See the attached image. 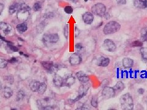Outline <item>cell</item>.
<instances>
[{
	"instance_id": "1",
	"label": "cell",
	"mask_w": 147,
	"mask_h": 110,
	"mask_svg": "<svg viewBox=\"0 0 147 110\" xmlns=\"http://www.w3.org/2000/svg\"><path fill=\"white\" fill-rule=\"evenodd\" d=\"M30 7L27 4H20L19 9L17 12V17L20 21L27 20L30 15Z\"/></svg>"
},
{
	"instance_id": "2",
	"label": "cell",
	"mask_w": 147,
	"mask_h": 110,
	"mask_svg": "<svg viewBox=\"0 0 147 110\" xmlns=\"http://www.w3.org/2000/svg\"><path fill=\"white\" fill-rule=\"evenodd\" d=\"M122 108L124 110H131L134 108L133 99L129 94L123 95L120 99Z\"/></svg>"
},
{
	"instance_id": "3",
	"label": "cell",
	"mask_w": 147,
	"mask_h": 110,
	"mask_svg": "<svg viewBox=\"0 0 147 110\" xmlns=\"http://www.w3.org/2000/svg\"><path fill=\"white\" fill-rule=\"evenodd\" d=\"M121 28V25L118 22L111 21L107 23L103 29V32L105 34H111L118 32Z\"/></svg>"
},
{
	"instance_id": "4",
	"label": "cell",
	"mask_w": 147,
	"mask_h": 110,
	"mask_svg": "<svg viewBox=\"0 0 147 110\" xmlns=\"http://www.w3.org/2000/svg\"><path fill=\"white\" fill-rule=\"evenodd\" d=\"M59 40V36L58 34H45L42 37V41L44 45L49 46L57 43Z\"/></svg>"
},
{
	"instance_id": "5",
	"label": "cell",
	"mask_w": 147,
	"mask_h": 110,
	"mask_svg": "<svg viewBox=\"0 0 147 110\" xmlns=\"http://www.w3.org/2000/svg\"><path fill=\"white\" fill-rule=\"evenodd\" d=\"M92 11L93 14L98 16L102 17L106 14V7L104 4H103L102 3H97L92 6Z\"/></svg>"
},
{
	"instance_id": "6",
	"label": "cell",
	"mask_w": 147,
	"mask_h": 110,
	"mask_svg": "<svg viewBox=\"0 0 147 110\" xmlns=\"http://www.w3.org/2000/svg\"><path fill=\"white\" fill-rule=\"evenodd\" d=\"M41 65L50 73H56L59 69L58 65L54 64L53 62L50 61H43L41 63Z\"/></svg>"
},
{
	"instance_id": "7",
	"label": "cell",
	"mask_w": 147,
	"mask_h": 110,
	"mask_svg": "<svg viewBox=\"0 0 147 110\" xmlns=\"http://www.w3.org/2000/svg\"><path fill=\"white\" fill-rule=\"evenodd\" d=\"M115 94V91L114 87L106 86L102 91V95L104 99H109L114 97Z\"/></svg>"
},
{
	"instance_id": "8",
	"label": "cell",
	"mask_w": 147,
	"mask_h": 110,
	"mask_svg": "<svg viewBox=\"0 0 147 110\" xmlns=\"http://www.w3.org/2000/svg\"><path fill=\"white\" fill-rule=\"evenodd\" d=\"M90 87V84L88 82L86 83H83L79 89V95H78V97H79L80 99H82V97H84V96H85L87 94L88 91L89 90Z\"/></svg>"
},
{
	"instance_id": "9",
	"label": "cell",
	"mask_w": 147,
	"mask_h": 110,
	"mask_svg": "<svg viewBox=\"0 0 147 110\" xmlns=\"http://www.w3.org/2000/svg\"><path fill=\"white\" fill-rule=\"evenodd\" d=\"M103 47L104 49L108 51L113 52L116 50V45L115 43L110 39H106L104 42Z\"/></svg>"
},
{
	"instance_id": "10",
	"label": "cell",
	"mask_w": 147,
	"mask_h": 110,
	"mask_svg": "<svg viewBox=\"0 0 147 110\" xmlns=\"http://www.w3.org/2000/svg\"><path fill=\"white\" fill-rule=\"evenodd\" d=\"M0 30H2L5 35H11L13 32L12 26L5 22H0Z\"/></svg>"
},
{
	"instance_id": "11",
	"label": "cell",
	"mask_w": 147,
	"mask_h": 110,
	"mask_svg": "<svg viewBox=\"0 0 147 110\" xmlns=\"http://www.w3.org/2000/svg\"><path fill=\"white\" fill-rule=\"evenodd\" d=\"M82 62V58L79 53L72 54L69 58V63L72 65H79Z\"/></svg>"
},
{
	"instance_id": "12",
	"label": "cell",
	"mask_w": 147,
	"mask_h": 110,
	"mask_svg": "<svg viewBox=\"0 0 147 110\" xmlns=\"http://www.w3.org/2000/svg\"><path fill=\"white\" fill-rule=\"evenodd\" d=\"M1 95L5 99H9L13 95V91L11 88L8 86H4L1 89Z\"/></svg>"
},
{
	"instance_id": "13",
	"label": "cell",
	"mask_w": 147,
	"mask_h": 110,
	"mask_svg": "<svg viewBox=\"0 0 147 110\" xmlns=\"http://www.w3.org/2000/svg\"><path fill=\"white\" fill-rule=\"evenodd\" d=\"M76 82V78L71 75H68L65 78H64L63 80V86H66V87H71Z\"/></svg>"
},
{
	"instance_id": "14",
	"label": "cell",
	"mask_w": 147,
	"mask_h": 110,
	"mask_svg": "<svg viewBox=\"0 0 147 110\" xmlns=\"http://www.w3.org/2000/svg\"><path fill=\"white\" fill-rule=\"evenodd\" d=\"M82 19H83L85 23L87 25H91L94 20V17L93 14H92L91 12H86L83 15V16H82Z\"/></svg>"
},
{
	"instance_id": "15",
	"label": "cell",
	"mask_w": 147,
	"mask_h": 110,
	"mask_svg": "<svg viewBox=\"0 0 147 110\" xmlns=\"http://www.w3.org/2000/svg\"><path fill=\"white\" fill-rule=\"evenodd\" d=\"M63 80L64 78H63L61 76L58 74H55L53 78V83L55 86L59 87L63 86Z\"/></svg>"
},
{
	"instance_id": "16",
	"label": "cell",
	"mask_w": 147,
	"mask_h": 110,
	"mask_svg": "<svg viewBox=\"0 0 147 110\" xmlns=\"http://www.w3.org/2000/svg\"><path fill=\"white\" fill-rule=\"evenodd\" d=\"M76 77L78 78V80L82 83L88 82L90 80L89 77L86 75L84 72H82V71L78 72L76 73Z\"/></svg>"
},
{
	"instance_id": "17",
	"label": "cell",
	"mask_w": 147,
	"mask_h": 110,
	"mask_svg": "<svg viewBox=\"0 0 147 110\" xmlns=\"http://www.w3.org/2000/svg\"><path fill=\"white\" fill-rule=\"evenodd\" d=\"M97 64L101 67H107L109 65L110 63V59L108 58H105V57H101L99 58L97 62Z\"/></svg>"
},
{
	"instance_id": "18",
	"label": "cell",
	"mask_w": 147,
	"mask_h": 110,
	"mask_svg": "<svg viewBox=\"0 0 147 110\" xmlns=\"http://www.w3.org/2000/svg\"><path fill=\"white\" fill-rule=\"evenodd\" d=\"M16 29L17 30V31H18L19 33L23 34L27 31L28 26L27 23H25V22H23V23L17 25L16 26Z\"/></svg>"
},
{
	"instance_id": "19",
	"label": "cell",
	"mask_w": 147,
	"mask_h": 110,
	"mask_svg": "<svg viewBox=\"0 0 147 110\" xmlns=\"http://www.w3.org/2000/svg\"><path fill=\"white\" fill-rule=\"evenodd\" d=\"M40 84H41V83L38 81H36V80L31 81L29 83V85L30 89H31L34 92H37V89H38L39 86Z\"/></svg>"
},
{
	"instance_id": "20",
	"label": "cell",
	"mask_w": 147,
	"mask_h": 110,
	"mask_svg": "<svg viewBox=\"0 0 147 110\" xmlns=\"http://www.w3.org/2000/svg\"><path fill=\"white\" fill-rule=\"evenodd\" d=\"M134 61L129 58H124L123 59V65L125 68H131L133 66Z\"/></svg>"
},
{
	"instance_id": "21",
	"label": "cell",
	"mask_w": 147,
	"mask_h": 110,
	"mask_svg": "<svg viewBox=\"0 0 147 110\" xmlns=\"http://www.w3.org/2000/svg\"><path fill=\"white\" fill-rule=\"evenodd\" d=\"M19 6H20V4L17 3L12 4L9 6V14L12 15L16 12H17V11L19 9Z\"/></svg>"
},
{
	"instance_id": "22",
	"label": "cell",
	"mask_w": 147,
	"mask_h": 110,
	"mask_svg": "<svg viewBox=\"0 0 147 110\" xmlns=\"http://www.w3.org/2000/svg\"><path fill=\"white\" fill-rule=\"evenodd\" d=\"M125 88V86L124 85V83H123L122 81H118L116 83V84L115 85L114 87V89H115V92H121Z\"/></svg>"
},
{
	"instance_id": "23",
	"label": "cell",
	"mask_w": 147,
	"mask_h": 110,
	"mask_svg": "<svg viewBox=\"0 0 147 110\" xmlns=\"http://www.w3.org/2000/svg\"><path fill=\"white\" fill-rule=\"evenodd\" d=\"M47 86L45 83H41V84H40L39 86V88L37 89L38 94H40V95L44 94L46 90H47Z\"/></svg>"
},
{
	"instance_id": "24",
	"label": "cell",
	"mask_w": 147,
	"mask_h": 110,
	"mask_svg": "<svg viewBox=\"0 0 147 110\" xmlns=\"http://www.w3.org/2000/svg\"><path fill=\"white\" fill-rule=\"evenodd\" d=\"M134 5L139 9L145 8L144 0H134Z\"/></svg>"
},
{
	"instance_id": "25",
	"label": "cell",
	"mask_w": 147,
	"mask_h": 110,
	"mask_svg": "<svg viewBox=\"0 0 147 110\" xmlns=\"http://www.w3.org/2000/svg\"><path fill=\"white\" fill-rule=\"evenodd\" d=\"M25 97V92L23 90L20 89L18 91V92H17V94L16 100L17 101V102H20V101H21L22 100H23Z\"/></svg>"
},
{
	"instance_id": "26",
	"label": "cell",
	"mask_w": 147,
	"mask_h": 110,
	"mask_svg": "<svg viewBox=\"0 0 147 110\" xmlns=\"http://www.w3.org/2000/svg\"><path fill=\"white\" fill-rule=\"evenodd\" d=\"M140 54L142 56V58L144 61H147V48L142 47L140 50Z\"/></svg>"
},
{
	"instance_id": "27",
	"label": "cell",
	"mask_w": 147,
	"mask_h": 110,
	"mask_svg": "<svg viewBox=\"0 0 147 110\" xmlns=\"http://www.w3.org/2000/svg\"><path fill=\"white\" fill-rule=\"evenodd\" d=\"M4 80L7 83H9V84L10 85H12L14 81V77H13V76L12 75H8V76L4 77Z\"/></svg>"
},
{
	"instance_id": "28",
	"label": "cell",
	"mask_w": 147,
	"mask_h": 110,
	"mask_svg": "<svg viewBox=\"0 0 147 110\" xmlns=\"http://www.w3.org/2000/svg\"><path fill=\"white\" fill-rule=\"evenodd\" d=\"M41 8H42V4L39 2L36 3L33 6V9L34 11H35V12H37V11H41Z\"/></svg>"
},
{
	"instance_id": "29",
	"label": "cell",
	"mask_w": 147,
	"mask_h": 110,
	"mask_svg": "<svg viewBox=\"0 0 147 110\" xmlns=\"http://www.w3.org/2000/svg\"><path fill=\"white\" fill-rule=\"evenodd\" d=\"M141 37L144 41L147 42V28H144L142 30Z\"/></svg>"
},
{
	"instance_id": "30",
	"label": "cell",
	"mask_w": 147,
	"mask_h": 110,
	"mask_svg": "<svg viewBox=\"0 0 147 110\" xmlns=\"http://www.w3.org/2000/svg\"><path fill=\"white\" fill-rule=\"evenodd\" d=\"M91 104H92V106L94 108H97L98 106V97L96 96L93 97V98L91 100Z\"/></svg>"
},
{
	"instance_id": "31",
	"label": "cell",
	"mask_w": 147,
	"mask_h": 110,
	"mask_svg": "<svg viewBox=\"0 0 147 110\" xmlns=\"http://www.w3.org/2000/svg\"><path fill=\"white\" fill-rule=\"evenodd\" d=\"M64 35L66 39H68L69 36V26L68 25H66L64 26Z\"/></svg>"
},
{
	"instance_id": "32",
	"label": "cell",
	"mask_w": 147,
	"mask_h": 110,
	"mask_svg": "<svg viewBox=\"0 0 147 110\" xmlns=\"http://www.w3.org/2000/svg\"><path fill=\"white\" fill-rule=\"evenodd\" d=\"M7 61L4 59H0V69H4L7 67Z\"/></svg>"
},
{
	"instance_id": "33",
	"label": "cell",
	"mask_w": 147,
	"mask_h": 110,
	"mask_svg": "<svg viewBox=\"0 0 147 110\" xmlns=\"http://www.w3.org/2000/svg\"><path fill=\"white\" fill-rule=\"evenodd\" d=\"M75 48H76V50L77 51V53H79V52H80L84 50V47L81 43H79L76 44V45H75Z\"/></svg>"
},
{
	"instance_id": "34",
	"label": "cell",
	"mask_w": 147,
	"mask_h": 110,
	"mask_svg": "<svg viewBox=\"0 0 147 110\" xmlns=\"http://www.w3.org/2000/svg\"><path fill=\"white\" fill-rule=\"evenodd\" d=\"M7 46H8L9 48V49H10L11 50H12V51L17 52V51H19L18 48H17L16 47L13 45L11 43V42H8V43H7Z\"/></svg>"
},
{
	"instance_id": "35",
	"label": "cell",
	"mask_w": 147,
	"mask_h": 110,
	"mask_svg": "<svg viewBox=\"0 0 147 110\" xmlns=\"http://www.w3.org/2000/svg\"><path fill=\"white\" fill-rule=\"evenodd\" d=\"M64 12H65L67 14H71L73 12V9L71 6H66L64 7Z\"/></svg>"
},
{
	"instance_id": "36",
	"label": "cell",
	"mask_w": 147,
	"mask_h": 110,
	"mask_svg": "<svg viewBox=\"0 0 147 110\" xmlns=\"http://www.w3.org/2000/svg\"><path fill=\"white\" fill-rule=\"evenodd\" d=\"M142 45H143V43L139 41H134L132 43V46L134 47H142Z\"/></svg>"
},
{
	"instance_id": "37",
	"label": "cell",
	"mask_w": 147,
	"mask_h": 110,
	"mask_svg": "<svg viewBox=\"0 0 147 110\" xmlns=\"http://www.w3.org/2000/svg\"><path fill=\"white\" fill-rule=\"evenodd\" d=\"M116 2L119 4H126V0H116Z\"/></svg>"
},
{
	"instance_id": "38",
	"label": "cell",
	"mask_w": 147,
	"mask_h": 110,
	"mask_svg": "<svg viewBox=\"0 0 147 110\" xmlns=\"http://www.w3.org/2000/svg\"><path fill=\"white\" fill-rule=\"evenodd\" d=\"M9 62L11 63H17V59L16 58H14V57H13V58L9 61Z\"/></svg>"
},
{
	"instance_id": "39",
	"label": "cell",
	"mask_w": 147,
	"mask_h": 110,
	"mask_svg": "<svg viewBox=\"0 0 147 110\" xmlns=\"http://www.w3.org/2000/svg\"><path fill=\"white\" fill-rule=\"evenodd\" d=\"M3 9H4V4L2 3H0V15L1 14V13L3 11Z\"/></svg>"
},
{
	"instance_id": "40",
	"label": "cell",
	"mask_w": 147,
	"mask_h": 110,
	"mask_svg": "<svg viewBox=\"0 0 147 110\" xmlns=\"http://www.w3.org/2000/svg\"><path fill=\"white\" fill-rule=\"evenodd\" d=\"M144 92H145L144 89H142V88H140V89H138V92H139L140 94H143L144 93Z\"/></svg>"
},
{
	"instance_id": "41",
	"label": "cell",
	"mask_w": 147,
	"mask_h": 110,
	"mask_svg": "<svg viewBox=\"0 0 147 110\" xmlns=\"http://www.w3.org/2000/svg\"><path fill=\"white\" fill-rule=\"evenodd\" d=\"M144 4L145 6V8L147 7V0H144Z\"/></svg>"
},
{
	"instance_id": "42",
	"label": "cell",
	"mask_w": 147,
	"mask_h": 110,
	"mask_svg": "<svg viewBox=\"0 0 147 110\" xmlns=\"http://www.w3.org/2000/svg\"><path fill=\"white\" fill-rule=\"evenodd\" d=\"M2 83H1V82L0 81V91H1V89H2Z\"/></svg>"
},
{
	"instance_id": "43",
	"label": "cell",
	"mask_w": 147,
	"mask_h": 110,
	"mask_svg": "<svg viewBox=\"0 0 147 110\" xmlns=\"http://www.w3.org/2000/svg\"><path fill=\"white\" fill-rule=\"evenodd\" d=\"M68 1H72V2H76L77 0H68Z\"/></svg>"
},
{
	"instance_id": "44",
	"label": "cell",
	"mask_w": 147,
	"mask_h": 110,
	"mask_svg": "<svg viewBox=\"0 0 147 110\" xmlns=\"http://www.w3.org/2000/svg\"><path fill=\"white\" fill-rule=\"evenodd\" d=\"M0 39H2V40H4V39H3V37L1 36V34H0Z\"/></svg>"
}]
</instances>
